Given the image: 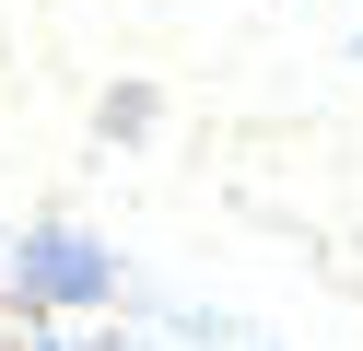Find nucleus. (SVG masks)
<instances>
[{
	"instance_id": "obj_1",
	"label": "nucleus",
	"mask_w": 363,
	"mask_h": 351,
	"mask_svg": "<svg viewBox=\"0 0 363 351\" xmlns=\"http://www.w3.org/2000/svg\"><path fill=\"white\" fill-rule=\"evenodd\" d=\"M24 281L59 293V304H82V293H106V257L82 246V234H35V246H24Z\"/></svg>"
}]
</instances>
